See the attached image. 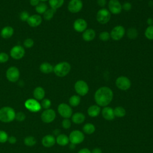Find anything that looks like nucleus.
<instances>
[{"mask_svg":"<svg viewBox=\"0 0 153 153\" xmlns=\"http://www.w3.org/2000/svg\"><path fill=\"white\" fill-rule=\"evenodd\" d=\"M84 134L82 131L79 130H74L70 133L69 139L71 143L77 145L82 142L84 140Z\"/></svg>","mask_w":153,"mask_h":153,"instance_id":"9","label":"nucleus"},{"mask_svg":"<svg viewBox=\"0 0 153 153\" xmlns=\"http://www.w3.org/2000/svg\"><path fill=\"white\" fill-rule=\"evenodd\" d=\"M54 67L53 65L48 62H44L40 65L39 70L44 74H50L53 72Z\"/></svg>","mask_w":153,"mask_h":153,"instance_id":"24","label":"nucleus"},{"mask_svg":"<svg viewBox=\"0 0 153 153\" xmlns=\"http://www.w3.org/2000/svg\"><path fill=\"white\" fill-rule=\"evenodd\" d=\"M131 83L130 79L125 76H120L118 77L115 80L116 87L123 91L128 90L131 87Z\"/></svg>","mask_w":153,"mask_h":153,"instance_id":"6","label":"nucleus"},{"mask_svg":"<svg viewBox=\"0 0 153 153\" xmlns=\"http://www.w3.org/2000/svg\"><path fill=\"white\" fill-rule=\"evenodd\" d=\"M45 93L44 89L42 87H36L33 92V97L35 99L37 100H42L45 96Z\"/></svg>","mask_w":153,"mask_h":153,"instance_id":"22","label":"nucleus"},{"mask_svg":"<svg viewBox=\"0 0 153 153\" xmlns=\"http://www.w3.org/2000/svg\"><path fill=\"white\" fill-rule=\"evenodd\" d=\"M136 1H140V0H136Z\"/></svg>","mask_w":153,"mask_h":153,"instance_id":"52","label":"nucleus"},{"mask_svg":"<svg viewBox=\"0 0 153 153\" xmlns=\"http://www.w3.org/2000/svg\"><path fill=\"white\" fill-rule=\"evenodd\" d=\"M91 153H102V151L99 148H95L92 150Z\"/></svg>","mask_w":153,"mask_h":153,"instance_id":"49","label":"nucleus"},{"mask_svg":"<svg viewBox=\"0 0 153 153\" xmlns=\"http://www.w3.org/2000/svg\"><path fill=\"white\" fill-rule=\"evenodd\" d=\"M25 118H26V115L22 112H19L17 114H16L15 119L18 121H23L25 120Z\"/></svg>","mask_w":153,"mask_h":153,"instance_id":"43","label":"nucleus"},{"mask_svg":"<svg viewBox=\"0 0 153 153\" xmlns=\"http://www.w3.org/2000/svg\"><path fill=\"white\" fill-rule=\"evenodd\" d=\"M114 93L108 87L103 86L98 88L94 93V100L99 106H107L112 100Z\"/></svg>","mask_w":153,"mask_h":153,"instance_id":"1","label":"nucleus"},{"mask_svg":"<svg viewBox=\"0 0 153 153\" xmlns=\"http://www.w3.org/2000/svg\"><path fill=\"white\" fill-rule=\"evenodd\" d=\"M9 59V56L7 53L4 52L0 53V63H3L7 62Z\"/></svg>","mask_w":153,"mask_h":153,"instance_id":"40","label":"nucleus"},{"mask_svg":"<svg viewBox=\"0 0 153 153\" xmlns=\"http://www.w3.org/2000/svg\"><path fill=\"white\" fill-rule=\"evenodd\" d=\"M57 143L60 146H65L69 143V137L65 134H60L56 139Z\"/></svg>","mask_w":153,"mask_h":153,"instance_id":"26","label":"nucleus"},{"mask_svg":"<svg viewBox=\"0 0 153 153\" xmlns=\"http://www.w3.org/2000/svg\"><path fill=\"white\" fill-rule=\"evenodd\" d=\"M56 10L52 9V8H50V9H47L45 12L43 14V17L45 20H50L54 16L55 13H56Z\"/></svg>","mask_w":153,"mask_h":153,"instance_id":"32","label":"nucleus"},{"mask_svg":"<svg viewBox=\"0 0 153 153\" xmlns=\"http://www.w3.org/2000/svg\"><path fill=\"white\" fill-rule=\"evenodd\" d=\"M107 3L106 0H97V4L98 5H99L100 7H104Z\"/></svg>","mask_w":153,"mask_h":153,"instance_id":"45","label":"nucleus"},{"mask_svg":"<svg viewBox=\"0 0 153 153\" xmlns=\"http://www.w3.org/2000/svg\"><path fill=\"white\" fill-rule=\"evenodd\" d=\"M39 1H42V2H45V1H48V0H39Z\"/></svg>","mask_w":153,"mask_h":153,"instance_id":"51","label":"nucleus"},{"mask_svg":"<svg viewBox=\"0 0 153 153\" xmlns=\"http://www.w3.org/2000/svg\"><path fill=\"white\" fill-rule=\"evenodd\" d=\"M55 137L51 134H47L43 137L41 140V143L42 145L47 148H50L53 146L56 143Z\"/></svg>","mask_w":153,"mask_h":153,"instance_id":"20","label":"nucleus"},{"mask_svg":"<svg viewBox=\"0 0 153 153\" xmlns=\"http://www.w3.org/2000/svg\"><path fill=\"white\" fill-rule=\"evenodd\" d=\"M16 112L13 108L4 106L0 109V121L4 123H10L15 119Z\"/></svg>","mask_w":153,"mask_h":153,"instance_id":"3","label":"nucleus"},{"mask_svg":"<svg viewBox=\"0 0 153 153\" xmlns=\"http://www.w3.org/2000/svg\"><path fill=\"white\" fill-rule=\"evenodd\" d=\"M47 5L44 2H39L35 7V10L38 14H44L47 10Z\"/></svg>","mask_w":153,"mask_h":153,"instance_id":"33","label":"nucleus"},{"mask_svg":"<svg viewBox=\"0 0 153 153\" xmlns=\"http://www.w3.org/2000/svg\"><path fill=\"white\" fill-rule=\"evenodd\" d=\"M14 33V29L10 26H7L3 27L1 31V36L4 39L11 38Z\"/></svg>","mask_w":153,"mask_h":153,"instance_id":"21","label":"nucleus"},{"mask_svg":"<svg viewBox=\"0 0 153 153\" xmlns=\"http://www.w3.org/2000/svg\"><path fill=\"white\" fill-rule=\"evenodd\" d=\"M95 126L92 123H86L82 127V130L85 134H91L95 131Z\"/></svg>","mask_w":153,"mask_h":153,"instance_id":"28","label":"nucleus"},{"mask_svg":"<svg viewBox=\"0 0 153 153\" xmlns=\"http://www.w3.org/2000/svg\"><path fill=\"white\" fill-rule=\"evenodd\" d=\"M29 17L30 15L29 13L26 11H23L20 14V19L23 22H27Z\"/></svg>","mask_w":153,"mask_h":153,"instance_id":"39","label":"nucleus"},{"mask_svg":"<svg viewBox=\"0 0 153 153\" xmlns=\"http://www.w3.org/2000/svg\"><path fill=\"white\" fill-rule=\"evenodd\" d=\"M102 117L106 120L111 121L115 118L114 109L109 106H105L102 111Z\"/></svg>","mask_w":153,"mask_h":153,"instance_id":"19","label":"nucleus"},{"mask_svg":"<svg viewBox=\"0 0 153 153\" xmlns=\"http://www.w3.org/2000/svg\"><path fill=\"white\" fill-rule=\"evenodd\" d=\"M99 38L100 40H101L102 41H103V42L108 41L111 38L110 33H109L107 31H103L99 33Z\"/></svg>","mask_w":153,"mask_h":153,"instance_id":"36","label":"nucleus"},{"mask_svg":"<svg viewBox=\"0 0 153 153\" xmlns=\"http://www.w3.org/2000/svg\"><path fill=\"white\" fill-rule=\"evenodd\" d=\"M114 113L115 117L121 118L125 116L126 112L124 108L121 106H117L115 108V109H114Z\"/></svg>","mask_w":153,"mask_h":153,"instance_id":"31","label":"nucleus"},{"mask_svg":"<svg viewBox=\"0 0 153 153\" xmlns=\"http://www.w3.org/2000/svg\"><path fill=\"white\" fill-rule=\"evenodd\" d=\"M137 30L134 27H130L127 30V36L130 39H136L138 36Z\"/></svg>","mask_w":153,"mask_h":153,"instance_id":"30","label":"nucleus"},{"mask_svg":"<svg viewBox=\"0 0 153 153\" xmlns=\"http://www.w3.org/2000/svg\"><path fill=\"white\" fill-rule=\"evenodd\" d=\"M36 143V140L33 136H27L24 139V143L26 146H32L35 145Z\"/></svg>","mask_w":153,"mask_h":153,"instance_id":"35","label":"nucleus"},{"mask_svg":"<svg viewBox=\"0 0 153 153\" xmlns=\"http://www.w3.org/2000/svg\"><path fill=\"white\" fill-rule=\"evenodd\" d=\"M56 112L52 109H47L44 110L41 115V120L45 123H50L53 121L56 118Z\"/></svg>","mask_w":153,"mask_h":153,"instance_id":"15","label":"nucleus"},{"mask_svg":"<svg viewBox=\"0 0 153 153\" xmlns=\"http://www.w3.org/2000/svg\"><path fill=\"white\" fill-rule=\"evenodd\" d=\"M59 114L65 118H69L72 115V109L71 107L65 103H62L57 107Z\"/></svg>","mask_w":153,"mask_h":153,"instance_id":"10","label":"nucleus"},{"mask_svg":"<svg viewBox=\"0 0 153 153\" xmlns=\"http://www.w3.org/2000/svg\"><path fill=\"white\" fill-rule=\"evenodd\" d=\"M111 14L106 8H102L96 13V20L98 23L104 25L108 23L111 19Z\"/></svg>","mask_w":153,"mask_h":153,"instance_id":"4","label":"nucleus"},{"mask_svg":"<svg viewBox=\"0 0 153 153\" xmlns=\"http://www.w3.org/2000/svg\"><path fill=\"white\" fill-rule=\"evenodd\" d=\"M96 37V32L93 29H85L82 34V38L84 41L86 42H90L93 41Z\"/></svg>","mask_w":153,"mask_h":153,"instance_id":"18","label":"nucleus"},{"mask_svg":"<svg viewBox=\"0 0 153 153\" xmlns=\"http://www.w3.org/2000/svg\"><path fill=\"white\" fill-rule=\"evenodd\" d=\"M100 112V108L97 105L90 106L87 109V113L91 117H96L99 115Z\"/></svg>","mask_w":153,"mask_h":153,"instance_id":"23","label":"nucleus"},{"mask_svg":"<svg viewBox=\"0 0 153 153\" xmlns=\"http://www.w3.org/2000/svg\"><path fill=\"white\" fill-rule=\"evenodd\" d=\"M62 126L65 129H68L71 126V121L69 118H65L62 122Z\"/></svg>","mask_w":153,"mask_h":153,"instance_id":"42","label":"nucleus"},{"mask_svg":"<svg viewBox=\"0 0 153 153\" xmlns=\"http://www.w3.org/2000/svg\"><path fill=\"white\" fill-rule=\"evenodd\" d=\"M7 141H8L9 143L11 144H14L17 142V139L14 136H10V137H8Z\"/></svg>","mask_w":153,"mask_h":153,"instance_id":"46","label":"nucleus"},{"mask_svg":"<svg viewBox=\"0 0 153 153\" xmlns=\"http://www.w3.org/2000/svg\"><path fill=\"white\" fill-rule=\"evenodd\" d=\"M81 102V98L79 95H72L70 97L69 99V105L71 106H77Z\"/></svg>","mask_w":153,"mask_h":153,"instance_id":"29","label":"nucleus"},{"mask_svg":"<svg viewBox=\"0 0 153 153\" xmlns=\"http://www.w3.org/2000/svg\"><path fill=\"white\" fill-rule=\"evenodd\" d=\"M25 54V50L23 46L16 45L14 46L10 50L11 57L15 60H19L23 57Z\"/></svg>","mask_w":153,"mask_h":153,"instance_id":"12","label":"nucleus"},{"mask_svg":"<svg viewBox=\"0 0 153 153\" xmlns=\"http://www.w3.org/2000/svg\"><path fill=\"white\" fill-rule=\"evenodd\" d=\"M74 89L76 93L81 96H85L89 91L88 85L84 80H78L76 81L74 84Z\"/></svg>","mask_w":153,"mask_h":153,"instance_id":"5","label":"nucleus"},{"mask_svg":"<svg viewBox=\"0 0 153 153\" xmlns=\"http://www.w3.org/2000/svg\"><path fill=\"white\" fill-rule=\"evenodd\" d=\"M39 0H30V4L32 6H36L39 3Z\"/></svg>","mask_w":153,"mask_h":153,"instance_id":"47","label":"nucleus"},{"mask_svg":"<svg viewBox=\"0 0 153 153\" xmlns=\"http://www.w3.org/2000/svg\"><path fill=\"white\" fill-rule=\"evenodd\" d=\"M8 136L7 132L3 130H0V143H5L8 140Z\"/></svg>","mask_w":153,"mask_h":153,"instance_id":"38","label":"nucleus"},{"mask_svg":"<svg viewBox=\"0 0 153 153\" xmlns=\"http://www.w3.org/2000/svg\"><path fill=\"white\" fill-rule=\"evenodd\" d=\"M145 36L149 40H153V25L148 26L144 32Z\"/></svg>","mask_w":153,"mask_h":153,"instance_id":"34","label":"nucleus"},{"mask_svg":"<svg viewBox=\"0 0 153 153\" xmlns=\"http://www.w3.org/2000/svg\"><path fill=\"white\" fill-rule=\"evenodd\" d=\"M34 44V41L32 38H27L24 41L23 45L26 48H30Z\"/></svg>","mask_w":153,"mask_h":153,"instance_id":"41","label":"nucleus"},{"mask_svg":"<svg viewBox=\"0 0 153 153\" xmlns=\"http://www.w3.org/2000/svg\"><path fill=\"white\" fill-rule=\"evenodd\" d=\"M78 153H91V152L88 149L85 148L80 149Z\"/></svg>","mask_w":153,"mask_h":153,"instance_id":"48","label":"nucleus"},{"mask_svg":"<svg viewBox=\"0 0 153 153\" xmlns=\"http://www.w3.org/2000/svg\"><path fill=\"white\" fill-rule=\"evenodd\" d=\"M85 117L81 112H76L72 116V121L76 124L82 123L85 120Z\"/></svg>","mask_w":153,"mask_h":153,"instance_id":"25","label":"nucleus"},{"mask_svg":"<svg viewBox=\"0 0 153 153\" xmlns=\"http://www.w3.org/2000/svg\"><path fill=\"white\" fill-rule=\"evenodd\" d=\"M108 10L112 14H119L122 11V5L118 0H109L108 4Z\"/></svg>","mask_w":153,"mask_h":153,"instance_id":"11","label":"nucleus"},{"mask_svg":"<svg viewBox=\"0 0 153 153\" xmlns=\"http://www.w3.org/2000/svg\"><path fill=\"white\" fill-rule=\"evenodd\" d=\"M132 5L129 2H125L123 5H122V9L126 11H128L131 9Z\"/></svg>","mask_w":153,"mask_h":153,"instance_id":"44","label":"nucleus"},{"mask_svg":"<svg viewBox=\"0 0 153 153\" xmlns=\"http://www.w3.org/2000/svg\"><path fill=\"white\" fill-rule=\"evenodd\" d=\"M48 1L51 8L57 10L63 5L65 0H48Z\"/></svg>","mask_w":153,"mask_h":153,"instance_id":"27","label":"nucleus"},{"mask_svg":"<svg viewBox=\"0 0 153 153\" xmlns=\"http://www.w3.org/2000/svg\"><path fill=\"white\" fill-rule=\"evenodd\" d=\"M74 30L77 32H83L87 27V23L85 20L82 18L76 19L73 24Z\"/></svg>","mask_w":153,"mask_h":153,"instance_id":"16","label":"nucleus"},{"mask_svg":"<svg viewBox=\"0 0 153 153\" xmlns=\"http://www.w3.org/2000/svg\"><path fill=\"white\" fill-rule=\"evenodd\" d=\"M6 77L7 79L12 82L17 81L20 77V71L16 66L10 67L6 72Z\"/></svg>","mask_w":153,"mask_h":153,"instance_id":"8","label":"nucleus"},{"mask_svg":"<svg viewBox=\"0 0 153 153\" xmlns=\"http://www.w3.org/2000/svg\"><path fill=\"white\" fill-rule=\"evenodd\" d=\"M126 33V29L121 25L115 26L110 32L111 38L114 41H119L122 39Z\"/></svg>","mask_w":153,"mask_h":153,"instance_id":"7","label":"nucleus"},{"mask_svg":"<svg viewBox=\"0 0 153 153\" xmlns=\"http://www.w3.org/2000/svg\"><path fill=\"white\" fill-rule=\"evenodd\" d=\"M42 19L41 16L39 14H33L30 16L28 20H27V24L32 27H35L38 26L42 23Z\"/></svg>","mask_w":153,"mask_h":153,"instance_id":"17","label":"nucleus"},{"mask_svg":"<svg viewBox=\"0 0 153 153\" xmlns=\"http://www.w3.org/2000/svg\"><path fill=\"white\" fill-rule=\"evenodd\" d=\"M71 66L68 62H61L54 66L53 72L59 77L66 76L71 71Z\"/></svg>","mask_w":153,"mask_h":153,"instance_id":"2","label":"nucleus"},{"mask_svg":"<svg viewBox=\"0 0 153 153\" xmlns=\"http://www.w3.org/2000/svg\"><path fill=\"white\" fill-rule=\"evenodd\" d=\"M146 23L148 25V26L153 25V19L151 17H149L146 20Z\"/></svg>","mask_w":153,"mask_h":153,"instance_id":"50","label":"nucleus"},{"mask_svg":"<svg viewBox=\"0 0 153 153\" xmlns=\"http://www.w3.org/2000/svg\"><path fill=\"white\" fill-rule=\"evenodd\" d=\"M83 7V3L81 0H70L68 4V10L71 13L79 12Z\"/></svg>","mask_w":153,"mask_h":153,"instance_id":"14","label":"nucleus"},{"mask_svg":"<svg viewBox=\"0 0 153 153\" xmlns=\"http://www.w3.org/2000/svg\"><path fill=\"white\" fill-rule=\"evenodd\" d=\"M25 106L26 109L33 112L39 111L42 108L38 101L35 99H29L26 100L25 102Z\"/></svg>","mask_w":153,"mask_h":153,"instance_id":"13","label":"nucleus"},{"mask_svg":"<svg viewBox=\"0 0 153 153\" xmlns=\"http://www.w3.org/2000/svg\"><path fill=\"white\" fill-rule=\"evenodd\" d=\"M40 104L42 108H44L45 109H49L50 107L51 106V102L50 100L48 99H43Z\"/></svg>","mask_w":153,"mask_h":153,"instance_id":"37","label":"nucleus"}]
</instances>
